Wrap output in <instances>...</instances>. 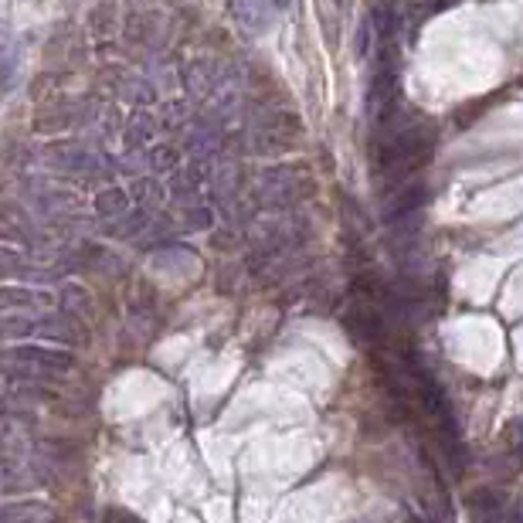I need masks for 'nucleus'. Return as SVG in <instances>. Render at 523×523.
I'll return each mask as SVG.
<instances>
[{"label": "nucleus", "instance_id": "13", "mask_svg": "<svg viewBox=\"0 0 523 523\" xmlns=\"http://www.w3.org/2000/svg\"><path fill=\"white\" fill-rule=\"evenodd\" d=\"M126 208H130V194L119 191V187H109V191H102L96 197V211L106 214V218H113V214H123Z\"/></svg>", "mask_w": 523, "mask_h": 523}, {"label": "nucleus", "instance_id": "6", "mask_svg": "<svg viewBox=\"0 0 523 523\" xmlns=\"http://www.w3.org/2000/svg\"><path fill=\"white\" fill-rule=\"evenodd\" d=\"M34 337H48V340H65V344H89V333L72 313L65 316H51V320L34 323Z\"/></svg>", "mask_w": 523, "mask_h": 523}, {"label": "nucleus", "instance_id": "5", "mask_svg": "<svg viewBox=\"0 0 523 523\" xmlns=\"http://www.w3.org/2000/svg\"><path fill=\"white\" fill-rule=\"evenodd\" d=\"M228 14L245 34H262L276 21V4L272 0H228Z\"/></svg>", "mask_w": 523, "mask_h": 523}, {"label": "nucleus", "instance_id": "2", "mask_svg": "<svg viewBox=\"0 0 523 523\" xmlns=\"http://www.w3.org/2000/svg\"><path fill=\"white\" fill-rule=\"evenodd\" d=\"M0 364L17 377H55L72 371L75 357L55 347H11L0 350Z\"/></svg>", "mask_w": 523, "mask_h": 523}, {"label": "nucleus", "instance_id": "12", "mask_svg": "<svg viewBox=\"0 0 523 523\" xmlns=\"http://www.w3.org/2000/svg\"><path fill=\"white\" fill-rule=\"evenodd\" d=\"M371 24H374V31L381 34V41H391L394 34H398L401 28V17H398V7L394 4H377L374 11H371Z\"/></svg>", "mask_w": 523, "mask_h": 523}, {"label": "nucleus", "instance_id": "11", "mask_svg": "<svg viewBox=\"0 0 523 523\" xmlns=\"http://www.w3.org/2000/svg\"><path fill=\"white\" fill-rule=\"evenodd\" d=\"M0 238H11V242H31V228L28 218L14 208H0Z\"/></svg>", "mask_w": 523, "mask_h": 523}, {"label": "nucleus", "instance_id": "17", "mask_svg": "<svg viewBox=\"0 0 523 523\" xmlns=\"http://www.w3.org/2000/svg\"><path fill=\"white\" fill-rule=\"evenodd\" d=\"M21 269H24L21 255L11 252V248H0V279H4V276H14V272H21Z\"/></svg>", "mask_w": 523, "mask_h": 523}, {"label": "nucleus", "instance_id": "18", "mask_svg": "<svg viewBox=\"0 0 523 523\" xmlns=\"http://www.w3.org/2000/svg\"><path fill=\"white\" fill-rule=\"evenodd\" d=\"M133 194H143V197H140L143 204H150V201L157 204V197H160V187L153 184V180H140V184L133 187Z\"/></svg>", "mask_w": 523, "mask_h": 523}, {"label": "nucleus", "instance_id": "22", "mask_svg": "<svg viewBox=\"0 0 523 523\" xmlns=\"http://www.w3.org/2000/svg\"><path fill=\"white\" fill-rule=\"evenodd\" d=\"M174 4H184V0H174Z\"/></svg>", "mask_w": 523, "mask_h": 523}, {"label": "nucleus", "instance_id": "3", "mask_svg": "<svg viewBox=\"0 0 523 523\" xmlns=\"http://www.w3.org/2000/svg\"><path fill=\"white\" fill-rule=\"evenodd\" d=\"M313 187L316 184L306 177V167H272L259 177L255 194H259V204L279 208V204L303 201L306 194H313Z\"/></svg>", "mask_w": 523, "mask_h": 523}, {"label": "nucleus", "instance_id": "16", "mask_svg": "<svg viewBox=\"0 0 523 523\" xmlns=\"http://www.w3.org/2000/svg\"><path fill=\"white\" fill-rule=\"evenodd\" d=\"M0 337H34V323L24 316H7L0 320Z\"/></svg>", "mask_w": 523, "mask_h": 523}, {"label": "nucleus", "instance_id": "19", "mask_svg": "<svg viewBox=\"0 0 523 523\" xmlns=\"http://www.w3.org/2000/svg\"><path fill=\"white\" fill-rule=\"evenodd\" d=\"M170 164H174V150L160 147L157 153H153V170H167Z\"/></svg>", "mask_w": 523, "mask_h": 523}, {"label": "nucleus", "instance_id": "1", "mask_svg": "<svg viewBox=\"0 0 523 523\" xmlns=\"http://www.w3.org/2000/svg\"><path fill=\"white\" fill-rule=\"evenodd\" d=\"M432 147H435L432 123L405 126V130L391 133L388 140L377 143V167L391 180H405L408 174H415V170L425 164Z\"/></svg>", "mask_w": 523, "mask_h": 523}, {"label": "nucleus", "instance_id": "8", "mask_svg": "<svg viewBox=\"0 0 523 523\" xmlns=\"http://www.w3.org/2000/svg\"><path fill=\"white\" fill-rule=\"evenodd\" d=\"M17 65H21V51L17 38L7 24H0V92H11L17 79Z\"/></svg>", "mask_w": 523, "mask_h": 523}, {"label": "nucleus", "instance_id": "14", "mask_svg": "<svg viewBox=\"0 0 523 523\" xmlns=\"http://www.w3.org/2000/svg\"><path fill=\"white\" fill-rule=\"evenodd\" d=\"M469 513L479 520H490L500 513V500H496L490 490H476L473 496H469Z\"/></svg>", "mask_w": 523, "mask_h": 523}, {"label": "nucleus", "instance_id": "4", "mask_svg": "<svg viewBox=\"0 0 523 523\" xmlns=\"http://www.w3.org/2000/svg\"><path fill=\"white\" fill-rule=\"evenodd\" d=\"M344 320V327L350 337L357 340V344H367V347H384L388 344V323H384L381 310H377V303H371L367 296H360L357 303L347 306V313L340 316Z\"/></svg>", "mask_w": 523, "mask_h": 523}, {"label": "nucleus", "instance_id": "20", "mask_svg": "<svg viewBox=\"0 0 523 523\" xmlns=\"http://www.w3.org/2000/svg\"><path fill=\"white\" fill-rule=\"evenodd\" d=\"M11 377H14V374H11V371H7V367H4V364H0V394H4L7 388H11Z\"/></svg>", "mask_w": 523, "mask_h": 523}, {"label": "nucleus", "instance_id": "15", "mask_svg": "<svg viewBox=\"0 0 523 523\" xmlns=\"http://www.w3.org/2000/svg\"><path fill=\"white\" fill-rule=\"evenodd\" d=\"M62 303H65V310H68V313H89L92 296L85 293L82 286H68L65 293H62Z\"/></svg>", "mask_w": 523, "mask_h": 523}, {"label": "nucleus", "instance_id": "7", "mask_svg": "<svg viewBox=\"0 0 523 523\" xmlns=\"http://www.w3.org/2000/svg\"><path fill=\"white\" fill-rule=\"evenodd\" d=\"M51 306V296L41 289L28 286H0V313H17V310H45Z\"/></svg>", "mask_w": 523, "mask_h": 523}, {"label": "nucleus", "instance_id": "21", "mask_svg": "<svg viewBox=\"0 0 523 523\" xmlns=\"http://www.w3.org/2000/svg\"><path fill=\"white\" fill-rule=\"evenodd\" d=\"M272 4H276V11H286V7L293 4V0H272Z\"/></svg>", "mask_w": 523, "mask_h": 523}, {"label": "nucleus", "instance_id": "9", "mask_svg": "<svg viewBox=\"0 0 523 523\" xmlns=\"http://www.w3.org/2000/svg\"><path fill=\"white\" fill-rule=\"evenodd\" d=\"M425 204H428V184H408V187H401V191L394 194V201L388 204V221L422 211Z\"/></svg>", "mask_w": 523, "mask_h": 523}, {"label": "nucleus", "instance_id": "10", "mask_svg": "<svg viewBox=\"0 0 523 523\" xmlns=\"http://www.w3.org/2000/svg\"><path fill=\"white\" fill-rule=\"evenodd\" d=\"M58 513L45 507V503H7V507H0V520L4 523H45V520H55Z\"/></svg>", "mask_w": 523, "mask_h": 523}]
</instances>
